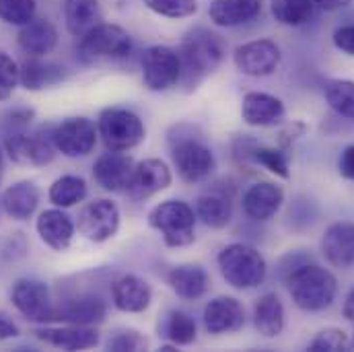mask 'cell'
I'll list each match as a JSON object with an SVG mask.
<instances>
[{"mask_svg":"<svg viewBox=\"0 0 354 352\" xmlns=\"http://www.w3.org/2000/svg\"><path fill=\"white\" fill-rule=\"evenodd\" d=\"M177 54L181 60L179 83H183L185 89H196L208 75L218 68L227 54V46L223 37L214 31L196 27L185 33Z\"/></svg>","mask_w":354,"mask_h":352,"instance_id":"obj_1","label":"cell"},{"mask_svg":"<svg viewBox=\"0 0 354 352\" xmlns=\"http://www.w3.org/2000/svg\"><path fill=\"white\" fill-rule=\"evenodd\" d=\"M288 293L295 305L303 311L328 309L338 293L336 276L322 266L307 264L288 276Z\"/></svg>","mask_w":354,"mask_h":352,"instance_id":"obj_2","label":"cell"},{"mask_svg":"<svg viewBox=\"0 0 354 352\" xmlns=\"http://www.w3.org/2000/svg\"><path fill=\"white\" fill-rule=\"evenodd\" d=\"M218 268L223 278L233 286V288H256L264 282L268 266L264 256L245 243H231L227 246L218 258Z\"/></svg>","mask_w":354,"mask_h":352,"instance_id":"obj_3","label":"cell"},{"mask_svg":"<svg viewBox=\"0 0 354 352\" xmlns=\"http://www.w3.org/2000/svg\"><path fill=\"white\" fill-rule=\"evenodd\" d=\"M149 225L163 235V241L169 248H185L196 239V214L192 206L181 200L157 204L149 214Z\"/></svg>","mask_w":354,"mask_h":352,"instance_id":"obj_4","label":"cell"},{"mask_svg":"<svg viewBox=\"0 0 354 352\" xmlns=\"http://www.w3.org/2000/svg\"><path fill=\"white\" fill-rule=\"evenodd\" d=\"M97 132H99L103 145L113 153H126V151L138 147L147 134L142 120L134 111L120 109V107L105 109L99 115Z\"/></svg>","mask_w":354,"mask_h":352,"instance_id":"obj_5","label":"cell"},{"mask_svg":"<svg viewBox=\"0 0 354 352\" xmlns=\"http://www.w3.org/2000/svg\"><path fill=\"white\" fill-rule=\"evenodd\" d=\"M132 52V37L120 25L101 23L81 37L79 54L85 62L120 60Z\"/></svg>","mask_w":354,"mask_h":352,"instance_id":"obj_6","label":"cell"},{"mask_svg":"<svg viewBox=\"0 0 354 352\" xmlns=\"http://www.w3.org/2000/svg\"><path fill=\"white\" fill-rule=\"evenodd\" d=\"M181 79V60L174 48L151 46L142 54V81L149 91H167Z\"/></svg>","mask_w":354,"mask_h":352,"instance_id":"obj_7","label":"cell"},{"mask_svg":"<svg viewBox=\"0 0 354 352\" xmlns=\"http://www.w3.org/2000/svg\"><path fill=\"white\" fill-rule=\"evenodd\" d=\"M12 305L29 322H37V324L56 322V307L52 305L50 288L41 280H33V278L19 280L12 288Z\"/></svg>","mask_w":354,"mask_h":352,"instance_id":"obj_8","label":"cell"},{"mask_svg":"<svg viewBox=\"0 0 354 352\" xmlns=\"http://www.w3.org/2000/svg\"><path fill=\"white\" fill-rule=\"evenodd\" d=\"M6 151L12 161L27 165H48L56 155L54 126H41L31 134H15L6 140Z\"/></svg>","mask_w":354,"mask_h":352,"instance_id":"obj_9","label":"cell"},{"mask_svg":"<svg viewBox=\"0 0 354 352\" xmlns=\"http://www.w3.org/2000/svg\"><path fill=\"white\" fill-rule=\"evenodd\" d=\"M120 227V210L111 200H93L85 204L77 216L79 233L93 241L103 243L118 233Z\"/></svg>","mask_w":354,"mask_h":352,"instance_id":"obj_10","label":"cell"},{"mask_svg":"<svg viewBox=\"0 0 354 352\" xmlns=\"http://www.w3.org/2000/svg\"><path fill=\"white\" fill-rule=\"evenodd\" d=\"M282 52L272 39H254L239 46L233 54V62L239 73L248 77H270L280 66Z\"/></svg>","mask_w":354,"mask_h":352,"instance_id":"obj_11","label":"cell"},{"mask_svg":"<svg viewBox=\"0 0 354 352\" xmlns=\"http://www.w3.org/2000/svg\"><path fill=\"white\" fill-rule=\"evenodd\" d=\"M97 128L87 118H68L54 126V145L66 157H85L97 145Z\"/></svg>","mask_w":354,"mask_h":352,"instance_id":"obj_12","label":"cell"},{"mask_svg":"<svg viewBox=\"0 0 354 352\" xmlns=\"http://www.w3.org/2000/svg\"><path fill=\"white\" fill-rule=\"evenodd\" d=\"M174 163L179 177L187 183H198L212 176L216 163L210 149L196 140H183L174 149Z\"/></svg>","mask_w":354,"mask_h":352,"instance_id":"obj_13","label":"cell"},{"mask_svg":"<svg viewBox=\"0 0 354 352\" xmlns=\"http://www.w3.org/2000/svg\"><path fill=\"white\" fill-rule=\"evenodd\" d=\"M134 161L128 155H120V153H107L103 157H99L93 165V177L97 181L99 187H103L105 192H113V194H122L128 189L130 179L134 174Z\"/></svg>","mask_w":354,"mask_h":352,"instance_id":"obj_14","label":"cell"},{"mask_svg":"<svg viewBox=\"0 0 354 352\" xmlns=\"http://www.w3.org/2000/svg\"><path fill=\"white\" fill-rule=\"evenodd\" d=\"M322 252L326 262L340 270L354 266V223H334L326 229L322 239Z\"/></svg>","mask_w":354,"mask_h":352,"instance_id":"obj_15","label":"cell"},{"mask_svg":"<svg viewBox=\"0 0 354 352\" xmlns=\"http://www.w3.org/2000/svg\"><path fill=\"white\" fill-rule=\"evenodd\" d=\"M245 324L243 305L233 297H216L204 309V328L210 334H231Z\"/></svg>","mask_w":354,"mask_h":352,"instance_id":"obj_16","label":"cell"},{"mask_svg":"<svg viewBox=\"0 0 354 352\" xmlns=\"http://www.w3.org/2000/svg\"><path fill=\"white\" fill-rule=\"evenodd\" d=\"M171 185V172L161 159H147L134 167L128 192L132 198H151Z\"/></svg>","mask_w":354,"mask_h":352,"instance_id":"obj_17","label":"cell"},{"mask_svg":"<svg viewBox=\"0 0 354 352\" xmlns=\"http://www.w3.org/2000/svg\"><path fill=\"white\" fill-rule=\"evenodd\" d=\"M284 103L270 95V93H260V91H252L243 97L241 103V118L248 126H276L284 120Z\"/></svg>","mask_w":354,"mask_h":352,"instance_id":"obj_18","label":"cell"},{"mask_svg":"<svg viewBox=\"0 0 354 352\" xmlns=\"http://www.w3.org/2000/svg\"><path fill=\"white\" fill-rule=\"evenodd\" d=\"M284 192L272 181H258L243 194V210L254 221H270L282 206Z\"/></svg>","mask_w":354,"mask_h":352,"instance_id":"obj_19","label":"cell"},{"mask_svg":"<svg viewBox=\"0 0 354 352\" xmlns=\"http://www.w3.org/2000/svg\"><path fill=\"white\" fill-rule=\"evenodd\" d=\"M35 336L50 346L62 351H85L99 344V332L93 326H66V328H41Z\"/></svg>","mask_w":354,"mask_h":352,"instance_id":"obj_20","label":"cell"},{"mask_svg":"<svg viewBox=\"0 0 354 352\" xmlns=\"http://www.w3.org/2000/svg\"><path fill=\"white\" fill-rule=\"evenodd\" d=\"M111 295H113V305L126 313H140L149 309L151 299H153V290L149 282L134 274L118 278L113 282Z\"/></svg>","mask_w":354,"mask_h":352,"instance_id":"obj_21","label":"cell"},{"mask_svg":"<svg viewBox=\"0 0 354 352\" xmlns=\"http://www.w3.org/2000/svg\"><path fill=\"white\" fill-rule=\"evenodd\" d=\"M37 233L41 237V241L52 248L54 252H64L71 243H73V237H75V223L73 219L58 210V208H52V210H44L37 219Z\"/></svg>","mask_w":354,"mask_h":352,"instance_id":"obj_22","label":"cell"},{"mask_svg":"<svg viewBox=\"0 0 354 352\" xmlns=\"http://www.w3.org/2000/svg\"><path fill=\"white\" fill-rule=\"evenodd\" d=\"M262 12V0H212L208 17L216 27H239Z\"/></svg>","mask_w":354,"mask_h":352,"instance_id":"obj_23","label":"cell"},{"mask_svg":"<svg viewBox=\"0 0 354 352\" xmlns=\"http://www.w3.org/2000/svg\"><path fill=\"white\" fill-rule=\"evenodd\" d=\"M19 48L33 58H41L50 54L58 44V31L48 19H33L21 27L17 35Z\"/></svg>","mask_w":354,"mask_h":352,"instance_id":"obj_24","label":"cell"},{"mask_svg":"<svg viewBox=\"0 0 354 352\" xmlns=\"http://www.w3.org/2000/svg\"><path fill=\"white\" fill-rule=\"evenodd\" d=\"M64 21L71 35L81 39L103 21L99 0H64Z\"/></svg>","mask_w":354,"mask_h":352,"instance_id":"obj_25","label":"cell"},{"mask_svg":"<svg viewBox=\"0 0 354 352\" xmlns=\"http://www.w3.org/2000/svg\"><path fill=\"white\" fill-rule=\"evenodd\" d=\"M105 319V303L101 297L85 295L66 303L64 307H56V322H68L75 326H95Z\"/></svg>","mask_w":354,"mask_h":352,"instance_id":"obj_26","label":"cell"},{"mask_svg":"<svg viewBox=\"0 0 354 352\" xmlns=\"http://www.w3.org/2000/svg\"><path fill=\"white\" fill-rule=\"evenodd\" d=\"M39 204V189L33 181H19L2 196L4 212L15 221H27Z\"/></svg>","mask_w":354,"mask_h":352,"instance_id":"obj_27","label":"cell"},{"mask_svg":"<svg viewBox=\"0 0 354 352\" xmlns=\"http://www.w3.org/2000/svg\"><path fill=\"white\" fill-rule=\"evenodd\" d=\"M169 284L177 297H181L185 301H196L208 288V274L200 266H177L169 272Z\"/></svg>","mask_w":354,"mask_h":352,"instance_id":"obj_28","label":"cell"},{"mask_svg":"<svg viewBox=\"0 0 354 352\" xmlns=\"http://www.w3.org/2000/svg\"><path fill=\"white\" fill-rule=\"evenodd\" d=\"M62 79H64V73L60 66L52 62H44L33 56H29L19 66V83L27 91H41V89L60 83Z\"/></svg>","mask_w":354,"mask_h":352,"instance_id":"obj_29","label":"cell"},{"mask_svg":"<svg viewBox=\"0 0 354 352\" xmlns=\"http://www.w3.org/2000/svg\"><path fill=\"white\" fill-rule=\"evenodd\" d=\"M254 326L264 338H276L284 330V307L276 293L260 297L254 309Z\"/></svg>","mask_w":354,"mask_h":352,"instance_id":"obj_30","label":"cell"},{"mask_svg":"<svg viewBox=\"0 0 354 352\" xmlns=\"http://www.w3.org/2000/svg\"><path fill=\"white\" fill-rule=\"evenodd\" d=\"M196 212L202 219V223L210 229H223L231 223L233 216V204L231 198L223 192H210L198 198Z\"/></svg>","mask_w":354,"mask_h":352,"instance_id":"obj_31","label":"cell"},{"mask_svg":"<svg viewBox=\"0 0 354 352\" xmlns=\"http://www.w3.org/2000/svg\"><path fill=\"white\" fill-rule=\"evenodd\" d=\"M270 10L280 25L301 27L313 17L315 4L313 0H270Z\"/></svg>","mask_w":354,"mask_h":352,"instance_id":"obj_32","label":"cell"},{"mask_svg":"<svg viewBox=\"0 0 354 352\" xmlns=\"http://www.w3.org/2000/svg\"><path fill=\"white\" fill-rule=\"evenodd\" d=\"M87 198V181L79 176H64L56 179L50 187V202L68 208Z\"/></svg>","mask_w":354,"mask_h":352,"instance_id":"obj_33","label":"cell"},{"mask_svg":"<svg viewBox=\"0 0 354 352\" xmlns=\"http://www.w3.org/2000/svg\"><path fill=\"white\" fill-rule=\"evenodd\" d=\"M326 101L338 115L354 120V81H330Z\"/></svg>","mask_w":354,"mask_h":352,"instance_id":"obj_34","label":"cell"},{"mask_svg":"<svg viewBox=\"0 0 354 352\" xmlns=\"http://www.w3.org/2000/svg\"><path fill=\"white\" fill-rule=\"evenodd\" d=\"M35 0H0V21L23 27L35 19Z\"/></svg>","mask_w":354,"mask_h":352,"instance_id":"obj_35","label":"cell"},{"mask_svg":"<svg viewBox=\"0 0 354 352\" xmlns=\"http://www.w3.org/2000/svg\"><path fill=\"white\" fill-rule=\"evenodd\" d=\"M145 4L165 19H187L198 12V0H145Z\"/></svg>","mask_w":354,"mask_h":352,"instance_id":"obj_36","label":"cell"},{"mask_svg":"<svg viewBox=\"0 0 354 352\" xmlns=\"http://www.w3.org/2000/svg\"><path fill=\"white\" fill-rule=\"evenodd\" d=\"M167 334L174 340V344H192L196 340V322L183 311H174L167 322Z\"/></svg>","mask_w":354,"mask_h":352,"instance_id":"obj_37","label":"cell"},{"mask_svg":"<svg viewBox=\"0 0 354 352\" xmlns=\"http://www.w3.org/2000/svg\"><path fill=\"white\" fill-rule=\"evenodd\" d=\"M254 159L260 165H264L268 172H272L274 176L282 177V179H288L290 177V172H288V157L280 149H274V147H258L254 151Z\"/></svg>","mask_w":354,"mask_h":352,"instance_id":"obj_38","label":"cell"},{"mask_svg":"<svg viewBox=\"0 0 354 352\" xmlns=\"http://www.w3.org/2000/svg\"><path fill=\"white\" fill-rule=\"evenodd\" d=\"M351 346V340L346 336L344 330L338 328H328L322 330L311 342H309V351L311 352H338L346 351Z\"/></svg>","mask_w":354,"mask_h":352,"instance_id":"obj_39","label":"cell"},{"mask_svg":"<svg viewBox=\"0 0 354 352\" xmlns=\"http://www.w3.org/2000/svg\"><path fill=\"white\" fill-rule=\"evenodd\" d=\"M19 85V64L4 52H0V101H6Z\"/></svg>","mask_w":354,"mask_h":352,"instance_id":"obj_40","label":"cell"},{"mask_svg":"<svg viewBox=\"0 0 354 352\" xmlns=\"http://www.w3.org/2000/svg\"><path fill=\"white\" fill-rule=\"evenodd\" d=\"M109 351H140L147 349V340L138 332H120L107 342Z\"/></svg>","mask_w":354,"mask_h":352,"instance_id":"obj_41","label":"cell"},{"mask_svg":"<svg viewBox=\"0 0 354 352\" xmlns=\"http://www.w3.org/2000/svg\"><path fill=\"white\" fill-rule=\"evenodd\" d=\"M332 41H334V46L340 52H344L348 56H354V25H342V27H338L334 31V35H332Z\"/></svg>","mask_w":354,"mask_h":352,"instance_id":"obj_42","label":"cell"},{"mask_svg":"<svg viewBox=\"0 0 354 352\" xmlns=\"http://www.w3.org/2000/svg\"><path fill=\"white\" fill-rule=\"evenodd\" d=\"M338 167H340V176L346 179H354V145L342 151Z\"/></svg>","mask_w":354,"mask_h":352,"instance_id":"obj_43","label":"cell"},{"mask_svg":"<svg viewBox=\"0 0 354 352\" xmlns=\"http://www.w3.org/2000/svg\"><path fill=\"white\" fill-rule=\"evenodd\" d=\"M19 336V328L12 319H8L2 311H0V340H8Z\"/></svg>","mask_w":354,"mask_h":352,"instance_id":"obj_44","label":"cell"},{"mask_svg":"<svg viewBox=\"0 0 354 352\" xmlns=\"http://www.w3.org/2000/svg\"><path fill=\"white\" fill-rule=\"evenodd\" d=\"M315 6H319L322 10L326 12H334V10H340V8H346L353 4V0H313Z\"/></svg>","mask_w":354,"mask_h":352,"instance_id":"obj_45","label":"cell"},{"mask_svg":"<svg viewBox=\"0 0 354 352\" xmlns=\"http://www.w3.org/2000/svg\"><path fill=\"white\" fill-rule=\"evenodd\" d=\"M344 317L354 326V290H351V295L344 301Z\"/></svg>","mask_w":354,"mask_h":352,"instance_id":"obj_46","label":"cell"},{"mask_svg":"<svg viewBox=\"0 0 354 352\" xmlns=\"http://www.w3.org/2000/svg\"><path fill=\"white\" fill-rule=\"evenodd\" d=\"M0 179H2V155H0Z\"/></svg>","mask_w":354,"mask_h":352,"instance_id":"obj_47","label":"cell"},{"mask_svg":"<svg viewBox=\"0 0 354 352\" xmlns=\"http://www.w3.org/2000/svg\"><path fill=\"white\" fill-rule=\"evenodd\" d=\"M351 346H353V349H354V338H353V340H351Z\"/></svg>","mask_w":354,"mask_h":352,"instance_id":"obj_48","label":"cell"}]
</instances>
